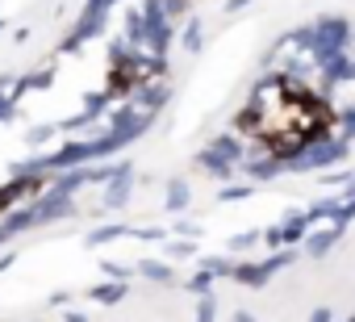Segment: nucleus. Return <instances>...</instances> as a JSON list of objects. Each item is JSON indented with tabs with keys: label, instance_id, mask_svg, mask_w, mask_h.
<instances>
[{
	"label": "nucleus",
	"instance_id": "1",
	"mask_svg": "<svg viewBox=\"0 0 355 322\" xmlns=\"http://www.w3.org/2000/svg\"><path fill=\"white\" fill-rule=\"evenodd\" d=\"M330 126H334L330 105L313 88H305L288 76L259 84L255 96L247 101V109L239 113V130L247 138H255L268 155H280V159L309 151L313 142H322L330 134Z\"/></svg>",
	"mask_w": 355,
	"mask_h": 322
}]
</instances>
